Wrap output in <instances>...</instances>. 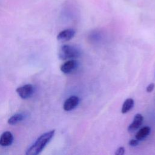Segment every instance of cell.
<instances>
[{
  "label": "cell",
  "instance_id": "5",
  "mask_svg": "<svg viewBox=\"0 0 155 155\" xmlns=\"http://www.w3.org/2000/svg\"><path fill=\"white\" fill-rule=\"evenodd\" d=\"M78 66V62L75 59H69L61 66V70L65 74H68L74 71Z\"/></svg>",
  "mask_w": 155,
  "mask_h": 155
},
{
  "label": "cell",
  "instance_id": "6",
  "mask_svg": "<svg viewBox=\"0 0 155 155\" xmlns=\"http://www.w3.org/2000/svg\"><path fill=\"white\" fill-rule=\"evenodd\" d=\"M75 35V31L73 29H65L61 32L57 36V39L61 42H65L71 39Z\"/></svg>",
  "mask_w": 155,
  "mask_h": 155
},
{
  "label": "cell",
  "instance_id": "4",
  "mask_svg": "<svg viewBox=\"0 0 155 155\" xmlns=\"http://www.w3.org/2000/svg\"><path fill=\"white\" fill-rule=\"evenodd\" d=\"M79 102V99L78 96H71L65 101L63 105V108L67 111H71L77 107Z\"/></svg>",
  "mask_w": 155,
  "mask_h": 155
},
{
  "label": "cell",
  "instance_id": "12",
  "mask_svg": "<svg viewBox=\"0 0 155 155\" xmlns=\"http://www.w3.org/2000/svg\"><path fill=\"white\" fill-rule=\"evenodd\" d=\"M125 153V148L124 147H119L115 153L116 155H123Z\"/></svg>",
  "mask_w": 155,
  "mask_h": 155
},
{
  "label": "cell",
  "instance_id": "3",
  "mask_svg": "<svg viewBox=\"0 0 155 155\" xmlns=\"http://www.w3.org/2000/svg\"><path fill=\"white\" fill-rule=\"evenodd\" d=\"M16 91L21 98L26 99L30 97L34 93V87L31 84H26L16 88Z\"/></svg>",
  "mask_w": 155,
  "mask_h": 155
},
{
  "label": "cell",
  "instance_id": "8",
  "mask_svg": "<svg viewBox=\"0 0 155 155\" xmlns=\"http://www.w3.org/2000/svg\"><path fill=\"white\" fill-rule=\"evenodd\" d=\"M13 140V136L10 131L4 132L0 137V145L2 147H7L10 145Z\"/></svg>",
  "mask_w": 155,
  "mask_h": 155
},
{
  "label": "cell",
  "instance_id": "1",
  "mask_svg": "<svg viewBox=\"0 0 155 155\" xmlns=\"http://www.w3.org/2000/svg\"><path fill=\"white\" fill-rule=\"evenodd\" d=\"M55 130H53L42 134L39 137L35 142L27 150V155H37L39 154L45 147L47 144L54 136Z\"/></svg>",
  "mask_w": 155,
  "mask_h": 155
},
{
  "label": "cell",
  "instance_id": "10",
  "mask_svg": "<svg viewBox=\"0 0 155 155\" xmlns=\"http://www.w3.org/2000/svg\"><path fill=\"white\" fill-rule=\"evenodd\" d=\"M133 107H134V100L131 98L127 99L124 101V102L122 106V109H121L122 113H123V114L127 113Z\"/></svg>",
  "mask_w": 155,
  "mask_h": 155
},
{
  "label": "cell",
  "instance_id": "14",
  "mask_svg": "<svg viewBox=\"0 0 155 155\" xmlns=\"http://www.w3.org/2000/svg\"><path fill=\"white\" fill-rule=\"evenodd\" d=\"M154 84L151 83V84H150L147 87L146 90H147V92L150 93V92H151V91L154 90Z\"/></svg>",
  "mask_w": 155,
  "mask_h": 155
},
{
  "label": "cell",
  "instance_id": "2",
  "mask_svg": "<svg viewBox=\"0 0 155 155\" xmlns=\"http://www.w3.org/2000/svg\"><path fill=\"white\" fill-rule=\"evenodd\" d=\"M81 54L79 50L73 45H62L58 53L59 58L62 60L74 59L78 58Z\"/></svg>",
  "mask_w": 155,
  "mask_h": 155
},
{
  "label": "cell",
  "instance_id": "9",
  "mask_svg": "<svg viewBox=\"0 0 155 155\" xmlns=\"http://www.w3.org/2000/svg\"><path fill=\"white\" fill-rule=\"evenodd\" d=\"M151 131V129L149 127H144L140 129L136 134V139L138 140H142L148 136Z\"/></svg>",
  "mask_w": 155,
  "mask_h": 155
},
{
  "label": "cell",
  "instance_id": "11",
  "mask_svg": "<svg viewBox=\"0 0 155 155\" xmlns=\"http://www.w3.org/2000/svg\"><path fill=\"white\" fill-rule=\"evenodd\" d=\"M24 119V115L22 113H17L13 115L8 120V124L10 125H15L21 122Z\"/></svg>",
  "mask_w": 155,
  "mask_h": 155
},
{
  "label": "cell",
  "instance_id": "13",
  "mask_svg": "<svg viewBox=\"0 0 155 155\" xmlns=\"http://www.w3.org/2000/svg\"><path fill=\"white\" fill-rule=\"evenodd\" d=\"M139 144V140L137 139H131L129 142V145L132 147L137 146Z\"/></svg>",
  "mask_w": 155,
  "mask_h": 155
},
{
  "label": "cell",
  "instance_id": "7",
  "mask_svg": "<svg viewBox=\"0 0 155 155\" xmlns=\"http://www.w3.org/2000/svg\"><path fill=\"white\" fill-rule=\"evenodd\" d=\"M143 120V117L142 115L140 113L136 114L134 116V117L132 123L128 126V131L129 132H133L135 130H136L142 124Z\"/></svg>",
  "mask_w": 155,
  "mask_h": 155
}]
</instances>
